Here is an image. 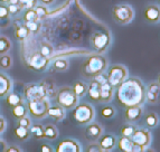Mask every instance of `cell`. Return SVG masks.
<instances>
[{
  "label": "cell",
  "mask_w": 160,
  "mask_h": 152,
  "mask_svg": "<svg viewBox=\"0 0 160 152\" xmlns=\"http://www.w3.org/2000/svg\"><path fill=\"white\" fill-rule=\"evenodd\" d=\"M117 88V100L121 106H137L146 102V86L138 77L127 78Z\"/></svg>",
  "instance_id": "6da1fadb"
},
{
  "label": "cell",
  "mask_w": 160,
  "mask_h": 152,
  "mask_svg": "<svg viewBox=\"0 0 160 152\" xmlns=\"http://www.w3.org/2000/svg\"><path fill=\"white\" fill-rule=\"evenodd\" d=\"M107 67L108 61L105 57L102 56V54H93L84 61L81 66V73L84 77L94 78L98 75L104 73Z\"/></svg>",
  "instance_id": "7a4b0ae2"
},
{
  "label": "cell",
  "mask_w": 160,
  "mask_h": 152,
  "mask_svg": "<svg viewBox=\"0 0 160 152\" xmlns=\"http://www.w3.org/2000/svg\"><path fill=\"white\" fill-rule=\"evenodd\" d=\"M56 103L64 107L65 110H72L78 104V97L75 94L73 87L69 86H63L57 91L55 96Z\"/></svg>",
  "instance_id": "3957f363"
},
{
  "label": "cell",
  "mask_w": 160,
  "mask_h": 152,
  "mask_svg": "<svg viewBox=\"0 0 160 152\" xmlns=\"http://www.w3.org/2000/svg\"><path fill=\"white\" fill-rule=\"evenodd\" d=\"M72 117L78 124L85 125L90 124L95 117V111L91 104L88 103H78L73 110Z\"/></svg>",
  "instance_id": "277c9868"
},
{
  "label": "cell",
  "mask_w": 160,
  "mask_h": 152,
  "mask_svg": "<svg viewBox=\"0 0 160 152\" xmlns=\"http://www.w3.org/2000/svg\"><path fill=\"white\" fill-rule=\"evenodd\" d=\"M112 17L117 24L124 26L133 20L134 10L130 5H127V3L115 5L112 9Z\"/></svg>",
  "instance_id": "5b68a950"
},
{
  "label": "cell",
  "mask_w": 160,
  "mask_h": 152,
  "mask_svg": "<svg viewBox=\"0 0 160 152\" xmlns=\"http://www.w3.org/2000/svg\"><path fill=\"white\" fill-rule=\"evenodd\" d=\"M28 104V112L35 119H44V117L47 116L48 109L51 106V103H49V100L48 99H38V100H32V101H27Z\"/></svg>",
  "instance_id": "8992f818"
},
{
  "label": "cell",
  "mask_w": 160,
  "mask_h": 152,
  "mask_svg": "<svg viewBox=\"0 0 160 152\" xmlns=\"http://www.w3.org/2000/svg\"><path fill=\"white\" fill-rule=\"evenodd\" d=\"M108 82L114 88H117L121 83L128 78V70L126 66L120 64H115L109 68L108 72Z\"/></svg>",
  "instance_id": "52a82bcc"
},
{
  "label": "cell",
  "mask_w": 160,
  "mask_h": 152,
  "mask_svg": "<svg viewBox=\"0 0 160 152\" xmlns=\"http://www.w3.org/2000/svg\"><path fill=\"white\" fill-rule=\"evenodd\" d=\"M92 48L98 54H103L111 45V35L107 32H96L91 36Z\"/></svg>",
  "instance_id": "ba28073f"
},
{
  "label": "cell",
  "mask_w": 160,
  "mask_h": 152,
  "mask_svg": "<svg viewBox=\"0 0 160 152\" xmlns=\"http://www.w3.org/2000/svg\"><path fill=\"white\" fill-rule=\"evenodd\" d=\"M24 96L27 101L45 99L46 93H45V88L43 86V83L40 82V83H30V84H27L24 88Z\"/></svg>",
  "instance_id": "9c48e42d"
},
{
  "label": "cell",
  "mask_w": 160,
  "mask_h": 152,
  "mask_svg": "<svg viewBox=\"0 0 160 152\" xmlns=\"http://www.w3.org/2000/svg\"><path fill=\"white\" fill-rule=\"evenodd\" d=\"M131 140L137 145H140L143 149H147L151 142V133L147 129H137L131 136Z\"/></svg>",
  "instance_id": "30bf717a"
},
{
  "label": "cell",
  "mask_w": 160,
  "mask_h": 152,
  "mask_svg": "<svg viewBox=\"0 0 160 152\" xmlns=\"http://www.w3.org/2000/svg\"><path fill=\"white\" fill-rule=\"evenodd\" d=\"M49 64V58L43 56L40 53H35L28 58V66L34 71L42 72L48 66Z\"/></svg>",
  "instance_id": "8fae6325"
},
{
  "label": "cell",
  "mask_w": 160,
  "mask_h": 152,
  "mask_svg": "<svg viewBox=\"0 0 160 152\" xmlns=\"http://www.w3.org/2000/svg\"><path fill=\"white\" fill-rule=\"evenodd\" d=\"M118 148L121 152H144L146 149H143L140 145H137L131 140V138H126V136H121L117 142Z\"/></svg>",
  "instance_id": "7c38bea8"
},
{
  "label": "cell",
  "mask_w": 160,
  "mask_h": 152,
  "mask_svg": "<svg viewBox=\"0 0 160 152\" xmlns=\"http://www.w3.org/2000/svg\"><path fill=\"white\" fill-rule=\"evenodd\" d=\"M143 17L150 24H158L160 22V7L155 3L148 5L143 10Z\"/></svg>",
  "instance_id": "4fadbf2b"
},
{
  "label": "cell",
  "mask_w": 160,
  "mask_h": 152,
  "mask_svg": "<svg viewBox=\"0 0 160 152\" xmlns=\"http://www.w3.org/2000/svg\"><path fill=\"white\" fill-rule=\"evenodd\" d=\"M55 152H82V149L76 140L65 139L57 144Z\"/></svg>",
  "instance_id": "5bb4252c"
},
{
  "label": "cell",
  "mask_w": 160,
  "mask_h": 152,
  "mask_svg": "<svg viewBox=\"0 0 160 152\" xmlns=\"http://www.w3.org/2000/svg\"><path fill=\"white\" fill-rule=\"evenodd\" d=\"M102 134H103V128L98 123L91 122L85 129V138L91 142L99 140Z\"/></svg>",
  "instance_id": "9a60e30c"
},
{
  "label": "cell",
  "mask_w": 160,
  "mask_h": 152,
  "mask_svg": "<svg viewBox=\"0 0 160 152\" xmlns=\"http://www.w3.org/2000/svg\"><path fill=\"white\" fill-rule=\"evenodd\" d=\"M160 94V86L157 82H151L146 87V101L150 104H156Z\"/></svg>",
  "instance_id": "2e32d148"
},
{
  "label": "cell",
  "mask_w": 160,
  "mask_h": 152,
  "mask_svg": "<svg viewBox=\"0 0 160 152\" xmlns=\"http://www.w3.org/2000/svg\"><path fill=\"white\" fill-rule=\"evenodd\" d=\"M114 90L109 82H104L101 84V90H100V102L102 103H109L113 100L114 96Z\"/></svg>",
  "instance_id": "e0dca14e"
},
{
  "label": "cell",
  "mask_w": 160,
  "mask_h": 152,
  "mask_svg": "<svg viewBox=\"0 0 160 152\" xmlns=\"http://www.w3.org/2000/svg\"><path fill=\"white\" fill-rule=\"evenodd\" d=\"M13 27H15V37L18 42H25L27 38L30 36V32L27 28L26 24L24 22H13Z\"/></svg>",
  "instance_id": "ac0fdd59"
},
{
  "label": "cell",
  "mask_w": 160,
  "mask_h": 152,
  "mask_svg": "<svg viewBox=\"0 0 160 152\" xmlns=\"http://www.w3.org/2000/svg\"><path fill=\"white\" fill-rule=\"evenodd\" d=\"M142 116V107L141 105H137V106H129L126 107V113H124V117H126L127 122L133 123L140 120V117Z\"/></svg>",
  "instance_id": "d6986e66"
},
{
  "label": "cell",
  "mask_w": 160,
  "mask_h": 152,
  "mask_svg": "<svg viewBox=\"0 0 160 152\" xmlns=\"http://www.w3.org/2000/svg\"><path fill=\"white\" fill-rule=\"evenodd\" d=\"M117 138L113 134H102L99 139V145L103 150H111L114 149L117 145Z\"/></svg>",
  "instance_id": "ffe728a7"
},
{
  "label": "cell",
  "mask_w": 160,
  "mask_h": 152,
  "mask_svg": "<svg viewBox=\"0 0 160 152\" xmlns=\"http://www.w3.org/2000/svg\"><path fill=\"white\" fill-rule=\"evenodd\" d=\"M100 90H101V83L98 82L95 78L91 81L88 85V95L94 102H100Z\"/></svg>",
  "instance_id": "44dd1931"
},
{
  "label": "cell",
  "mask_w": 160,
  "mask_h": 152,
  "mask_svg": "<svg viewBox=\"0 0 160 152\" xmlns=\"http://www.w3.org/2000/svg\"><path fill=\"white\" fill-rule=\"evenodd\" d=\"M12 87V82L10 77L3 73H0V97H3L10 93Z\"/></svg>",
  "instance_id": "7402d4cb"
},
{
  "label": "cell",
  "mask_w": 160,
  "mask_h": 152,
  "mask_svg": "<svg viewBox=\"0 0 160 152\" xmlns=\"http://www.w3.org/2000/svg\"><path fill=\"white\" fill-rule=\"evenodd\" d=\"M47 115L55 121H62L65 119V109L58 104L54 105V106H49Z\"/></svg>",
  "instance_id": "603a6c76"
},
{
  "label": "cell",
  "mask_w": 160,
  "mask_h": 152,
  "mask_svg": "<svg viewBox=\"0 0 160 152\" xmlns=\"http://www.w3.org/2000/svg\"><path fill=\"white\" fill-rule=\"evenodd\" d=\"M10 18L8 6L0 2V28H7L10 25Z\"/></svg>",
  "instance_id": "cb8c5ba5"
},
{
  "label": "cell",
  "mask_w": 160,
  "mask_h": 152,
  "mask_svg": "<svg viewBox=\"0 0 160 152\" xmlns=\"http://www.w3.org/2000/svg\"><path fill=\"white\" fill-rule=\"evenodd\" d=\"M42 83H43V86H44V88H45L46 97H47L48 100L55 99L57 90H56L55 84H54V82H52V81H43Z\"/></svg>",
  "instance_id": "d4e9b609"
},
{
  "label": "cell",
  "mask_w": 160,
  "mask_h": 152,
  "mask_svg": "<svg viewBox=\"0 0 160 152\" xmlns=\"http://www.w3.org/2000/svg\"><path fill=\"white\" fill-rule=\"evenodd\" d=\"M6 103L7 105L10 107L16 106V105L20 104V103H24V100L20 95L16 93H9L6 95Z\"/></svg>",
  "instance_id": "484cf974"
},
{
  "label": "cell",
  "mask_w": 160,
  "mask_h": 152,
  "mask_svg": "<svg viewBox=\"0 0 160 152\" xmlns=\"http://www.w3.org/2000/svg\"><path fill=\"white\" fill-rule=\"evenodd\" d=\"M11 113L16 119H22L24 116H27V113H28V107L27 105H25L24 103H20V104L13 106L11 110Z\"/></svg>",
  "instance_id": "4316f807"
},
{
  "label": "cell",
  "mask_w": 160,
  "mask_h": 152,
  "mask_svg": "<svg viewBox=\"0 0 160 152\" xmlns=\"http://www.w3.org/2000/svg\"><path fill=\"white\" fill-rule=\"evenodd\" d=\"M40 20L39 16H38L37 11L35 10V8L32 9H26L22 16V22H38Z\"/></svg>",
  "instance_id": "83f0119b"
},
{
  "label": "cell",
  "mask_w": 160,
  "mask_h": 152,
  "mask_svg": "<svg viewBox=\"0 0 160 152\" xmlns=\"http://www.w3.org/2000/svg\"><path fill=\"white\" fill-rule=\"evenodd\" d=\"M30 134L36 138V139H45V126L40 124H34L29 128Z\"/></svg>",
  "instance_id": "f1b7e54d"
},
{
  "label": "cell",
  "mask_w": 160,
  "mask_h": 152,
  "mask_svg": "<svg viewBox=\"0 0 160 152\" xmlns=\"http://www.w3.org/2000/svg\"><path fill=\"white\" fill-rule=\"evenodd\" d=\"M11 49V42L7 36L0 35V55L7 54Z\"/></svg>",
  "instance_id": "f546056e"
},
{
  "label": "cell",
  "mask_w": 160,
  "mask_h": 152,
  "mask_svg": "<svg viewBox=\"0 0 160 152\" xmlns=\"http://www.w3.org/2000/svg\"><path fill=\"white\" fill-rule=\"evenodd\" d=\"M73 90H74L75 94H76L78 97L80 99V97H83V96L88 93V85H86L84 82H82V81H78V82H76L74 84Z\"/></svg>",
  "instance_id": "4dcf8cb0"
},
{
  "label": "cell",
  "mask_w": 160,
  "mask_h": 152,
  "mask_svg": "<svg viewBox=\"0 0 160 152\" xmlns=\"http://www.w3.org/2000/svg\"><path fill=\"white\" fill-rule=\"evenodd\" d=\"M15 135H16L17 139L20 140V141H26L30 136V131H29V129L22 128V126L18 125L15 129Z\"/></svg>",
  "instance_id": "1f68e13d"
},
{
  "label": "cell",
  "mask_w": 160,
  "mask_h": 152,
  "mask_svg": "<svg viewBox=\"0 0 160 152\" xmlns=\"http://www.w3.org/2000/svg\"><path fill=\"white\" fill-rule=\"evenodd\" d=\"M58 136V130L53 124H47L45 126V139L55 140Z\"/></svg>",
  "instance_id": "d6a6232c"
},
{
  "label": "cell",
  "mask_w": 160,
  "mask_h": 152,
  "mask_svg": "<svg viewBox=\"0 0 160 152\" xmlns=\"http://www.w3.org/2000/svg\"><path fill=\"white\" fill-rule=\"evenodd\" d=\"M54 68L57 71V72H65V71L68 70V61L64 58H58L53 63Z\"/></svg>",
  "instance_id": "836d02e7"
},
{
  "label": "cell",
  "mask_w": 160,
  "mask_h": 152,
  "mask_svg": "<svg viewBox=\"0 0 160 152\" xmlns=\"http://www.w3.org/2000/svg\"><path fill=\"white\" fill-rule=\"evenodd\" d=\"M12 66V57L8 54L0 55V67L2 70H8Z\"/></svg>",
  "instance_id": "e575fe53"
},
{
  "label": "cell",
  "mask_w": 160,
  "mask_h": 152,
  "mask_svg": "<svg viewBox=\"0 0 160 152\" xmlns=\"http://www.w3.org/2000/svg\"><path fill=\"white\" fill-rule=\"evenodd\" d=\"M146 124H147L148 128H156L159 124V116L156 113H149L146 116Z\"/></svg>",
  "instance_id": "d590c367"
},
{
  "label": "cell",
  "mask_w": 160,
  "mask_h": 152,
  "mask_svg": "<svg viewBox=\"0 0 160 152\" xmlns=\"http://www.w3.org/2000/svg\"><path fill=\"white\" fill-rule=\"evenodd\" d=\"M25 24H26L27 28L29 30L30 35H36V34L39 32L40 29H42V22H40V20H38V22H25Z\"/></svg>",
  "instance_id": "8d00e7d4"
},
{
  "label": "cell",
  "mask_w": 160,
  "mask_h": 152,
  "mask_svg": "<svg viewBox=\"0 0 160 152\" xmlns=\"http://www.w3.org/2000/svg\"><path fill=\"white\" fill-rule=\"evenodd\" d=\"M136 130H137L136 126L133 124L129 123V124H126V125H123L121 128V134H122V136H126V138H131Z\"/></svg>",
  "instance_id": "74e56055"
},
{
  "label": "cell",
  "mask_w": 160,
  "mask_h": 152,
  "mask_svg": "<svg viewBox=\"0 0 160 152\" xmlns=\"http://www.w3.org/2000/svg\"><path fill=\"white\" fill-rule=\"evenodd\" d=\"M38 0H19V5L24 10L26 9H32L37 6Z\"/></svg>",
  "instance_id": "f35d334b"
},
{
  "label": "cell",
  "mask_w": 160,
  "mask_h": 152,
  "mask_svg": "<svg viewBox=\"0 0 160 152\" xmlns=\"http://www.w3.org/2000/svg\"><path fill=\"white\" fill-rule=\"evenodd\" d=\"M101 115L104 119H112L115 115V110L112 106H104L101 110Z\"/></svg>",
  "instance_id": "ab89813d"
},
{
  "label": "cell",
  "mask_w": 160,
  "mask_h": 152,
  "mask_svg": "<svg viewBox=\"0 0 160 152\" xmlns=\"http://www.w3.org/2000/svg\"><path fill=\"white\" fill-rule=\"evenodd\" d=\"M39 53L42 54L43 56L49 58V56H51L52 54H53V47H52L49 44H44V45L40 46Z\"/></svg>",
  "instance_id": "60d3db41"
},
{
  "label": "cell",
  "mask_w": 160,
  "mask_h": 152,
  "mask_svg": "<svg viewBox=\"0 0 160 152\" xmlns=\"http://www.w3.org/2000/svg\"><path fill=\"white\" fill-rule=\"evenodd\" d=\"M7 6H8V10H9L10 17H17L19 13L24 10L19 5H7Z\"/></svg>",
  "instance_id": "b9f144b4"
},
{
  "label": "cell",
  "mask_w": 160,
  "mask_h": 152,
  "mask_svg": "<svg viewBox=\"0 0 160 152\" xmlns=\"http://www.w3.org/2000/svg\"><path fill=\"white\" fill-rule=\"evenodd\" d=\"M18 125L22 128L29 129L32 126V120L28 116H24L22 119H18Z\"/></svg>",
  "instance_id": "7bdbcfd3"
},
{
  "label": "cell",
  "mask_w": 160,
  "mask_h": 152,
  "mask_svg": "<svg viewBox=\"0 0 160 152\" xmlns=\"http://www.w3.org/2000/svg\"><path fill=\"white\" fill-rule=\"evenodd\" d=\"M35 10L37 11L38 16H39V18H44V17H46L48 15V11H47V8L46 7H44V6H36L35 7Z\"/></svg>",
  "instance_id": "ee69618b"
},
{
  "label": "cell",
  "mask_w": 160,
  "mask_h": 152,
  "mask_svg": "<svg viewBox=\"0 0 160 152\" xmlns=\"http://www.w3.org/2000/svg\"><path fill=\"white\" fill-rule=\"evenodd\" d=\"M86 152H102V148L99 145V143H91L86 148Z\"/></svg>",
  "instance_id": "f6af8a7d"
},
{
  "label": "cell",
  "mask_w": 160,
  "mask_h": 152,
  "mask_svg": "<svg viewBox=\"0 0 160 152\" xmlns=\"http://www.w3.org/2000/svg\"><path fill=\"white\" fill-rule=\"evenodd\" d=\"M40 152H54V150L51 145H48V144H43V145L40 147Z\"/></svg>",
  "instance_id": "bcb514c9"
},
{
  "label": "cell",
  "mask_w": 160,
  "mask_h": 152,
  "mask_svg": "<svg viewBox=\"0 0 160 152\" xmlns=\"http://www.w3.org/2000/svg\"><path fill=\"white\" fill-rule=\"evenodd\" d=\"M5 152H22L17 145H10V147H7L5 150Z\"/></svg>",
  "instance_id": "7dc6e473"
},
{
  "label": "cell",
  "mask_w": 160,
  "mask_h": 152,
  "mask_svg": "<svg viewBox=\"0 0 160 152\" xmlns=\"http://www.w3.org/2000/svg\"><path fill=\"white\" fill-rule=\"evenodd\" d=\"M6 120L2 116H0V133H2L3 131L6 130Z\"/></svg>",
  "instance_id": "c3c4849f"
},
{
  "label": "cell",
  "mask_w": 160,
  "mask_h": 152,
  "mask_svg": "<svg viewBox=\"0 0 160 152\" xmlns=\"http://www.w3.org/2000/svg\"><path fill=\"white\" fill-rule=\"evenodd\" d=\"M40 3H43L44 6H52L54 2H55V0H38Z\"/></svg>",
  "instance_id": "681fc988"
},
{
  "label": "cell",
  "mask_w": 160,
  "mask_h": 152,
  "mask_svg": "<svg viewBox=\"0 0 160 152\" xmlns=\"http://www.w3.org/2000/svg\"><path fill=\"white\" fill-rule=\"evenodd\" d=\"M6 148H7V144H6V142H3L2 140L0 141V152H5Z\"/></svg>",
  "instance_id": "f907efd6"
},
{
  "label": "cell",
  "mask_w": 160,
  "mask_h": 152,
  "mask_svg": "<svg viewBox=\"0 0 160 152\" xmlns=\"http://www.w3.org/2000/svg\"><path fill=\"white\" fill-rule=\"evenodd\" d=\"M9 0H0V2L1 3H8Z\"/></svg>",
  "instance_id": "816d5d0a"
},
{
  "label": "cell",
  "mask_w": 160,
  "mask_h": 152,
  "mask_svg": "<svg viewBox=\"0 0 160 152\" xmlns=\"http://www.w3.org/2000/svg\"><path fill=\"white\" fill-rule=\"evenodd\" d=\"M158 84H159V86H160V75H159V77H158Z\"/></svg>",
  "instance_id": "f5cc1de1"
},
{
  "label": "cell",
  "mask_w": 160,
  "mask_h": 152,
  "mask_svg": "<svg viewBox=\"0 0 160 152\" xmlns=\"http://www.w3.org/2000/svg\"><path fill=\"white\" fill-rule=\"evenodd\" d=\"M102 152H111V151H110V150H103L102 149Z\"/></svg>",
  "instance_id": "db71d44e"
},
{
  "label": "cell",
  "mask_w": 160,
  "mask_h": 152,
  "mask_svg": "<svg viewBox=\"0 0 160 152\" xmlns=\"http://www.w3.org/2000/svg\"><path fill=\"white\" fill-rule=\"evenodd\" d=\"M0 141H1V140H0Z\"/></svg>",
  "instance_id": "11a10c76"
},
{
  "label": "cell",
  "mask_w": 160,
  "mask_h": 152,
  "mask_svg": "<svg viewBox=\"0 0 160 152\" xmlns=\"http://www.w3.org/2000/svg\"><path fill=\"white\" fill-rule=\"evenodd\" d=\"M159 1H160V0H159Z\"/></svg>",
  "instance_id": "9f6ffc18"
}]
</instances>
